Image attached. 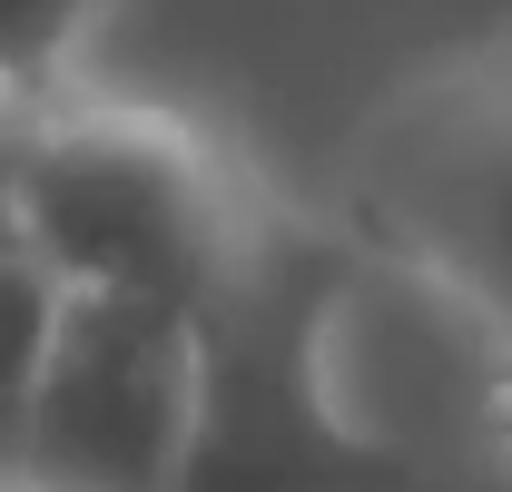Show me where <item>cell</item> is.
Wrapping results in <instances>:
<instances>
[{"label": "cell", "mask_w": 512, "mask_h": 492, "mask_svg": "<svg viewBox=\"0 0 512 492\" xmlns=\"http://www.w3.org/2000/svg\"><path fill=\"white\" fill-rule=\"evenodd\" d=\"M365 246L256 217L247 256L197 306V414L168 492H424V463L375 443L325 394V335Z\"/></svg>", "instance_id": "6da1fadb"}, {"label": "cell", "mask_w": 512, "mask_h": 492, "mask_svg": "<svg viewBox=\"0 0 512 492\" xmlns=\"http://www.w3.org/2000/svg\"><path fill=\"white\" fill-rule=\"evenodd\" d=\"M345 237L512 355V30L404 69L345 148Z\"/></svg>", "instance_id": "7a4b0ae2"}, {"label": "cell", "mask_w": 512, "mask_h": 492, "mask_svg": "<svg viewBox=\"0 0 512 492\" xmlns=\"http://www.w3.org/2000/svg\"><path fill=\"white\" fill-rule=\"evenodd\" d=\"M256 217L266 197L188 119L138 109V99L50 109V148L30 178V246L60 266V286L197 315L247 256Z\"/></svg>", "instance_id": "3957f363"}, {"label": "cell", "mask_w": 512, "mask_h": 492, "mask_svg": "<svg viewBox=\"0 0 512 492\" xmlns=\"http://www.w3.org/2000/svg\"><path fill=\"white\" fill-rule=\"evenodd\" d=\"M197 414V315L69 286L30 414V492H168Z\"/></svg>", "instance_id": "277c9868"}, {"label": "cell", "mask_w": 512, "mask_h": 492, "mask_svg": "<svg viewBox=\"0 0 512 492\" xmlns=\"http://www.w3.org/2000/svg\"><path fill=\"white\" fill-rule=\"evenodd\" d=\"M69 286L40 246H0V483H30V414L60 345Z\"/></svg>", "instance_id": "5b68a950"}, {"label": "cell", "mask_w": 512, "mask_h": 492, "mask_svg": "<svg viewBox=\"0 0 512 492\" xmlns=\"http://www.w3.org/2000/svg\"><path fill=\"white\" fill-rule=\"evenodd\" d=\"M89 20H99V0H0V89L60 99Z\"/></svg>", "instance_id": "8992f818"}, {"label": "cell", "mask_w": 512, "mask_h": 492, "mask_svg": "<svg viewBox=\"0 0 512 492\" xmlns=\"http://www.w3.org/2000/svg\"><path fill=\"white\" fill-rule=\"evenodd\" d=\"M50 109L60 99L0 89V246H30V178H40V148H50Z\"/></svg>", "instance_id": "52a82bcc"}]
</instances>
